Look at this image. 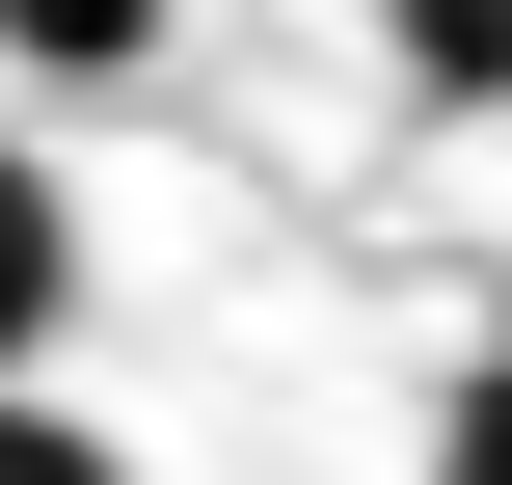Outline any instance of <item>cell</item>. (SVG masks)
I'll return each mask as SVG.
<instances>
[{
  "instance_id": "cell-2",
  "label": "cell",
  "mask_w": 512,
  "mask_h": 485,
  "mask_svg": "<svg viewBox=\"0 0 512 485\" xmlns=\"http://www.w3.org/2000/svg\"><path fill=\"white\" fill-rule=\"evenodd\" d=\"M189 0H0V81H135Z\"/></svg>"
},
{
  "instance_id": "cell-1",
  "label": "cell",
  "mask_w": 512,
  "mask_h": 485,
  "mask_svg": "<svg viewBox=\"0 0 512 485\" xmlns=\"http://www.w3.org/2000/svg\"><path fill=\"white\" fill-rule=\"evenodd\" d=\"M54 297H81V216H54V162H27V135H0V378H27V351H54Z\"/></svg>"
},
{
  "instance_id": "cell-5",
  "label": "cell",
  "mask_w": 512,
  "mask_h": 485,
  "mask_svg": "<svg viewBox=\"0 0 512 485\" xmlns=\"http://www.w3.org/2000/svg\"><path fill=\"white\" fill-rule=\"evenodd\" d=\"M432 485H512V351L459 378V405H432Z\"/></svg>"
},
{
  "instance_id": "cell-4",
  "label": "cell",
  "mask_w": 512,
  "mask_h": 485,
  "mask_svg": "<svg viewBox=\"0 0 512 485\" xmlns=\"http://www.w3.org/2000/svg\"><path fill=\"white\" fill-rule=\"evenodd\" d=\"M0 485H135V459H108L81 405H27V378H0Z\"/></svg>"
},
{
  "instance_id": "cell-3",
  "label": "cell",
  "mask_w": 512,
  "mask_h": 485,
  "mask_svg": "<svg viewBox=\"0 0 512 485\" xmlns=\"http://www.w3.org/2000/svg\"><path fill=\"white\" fill-rule=\"evenodd\" d=\"M378 54H405L432 108H512V0H378Z\"/></svg>"
}]
</instances>
